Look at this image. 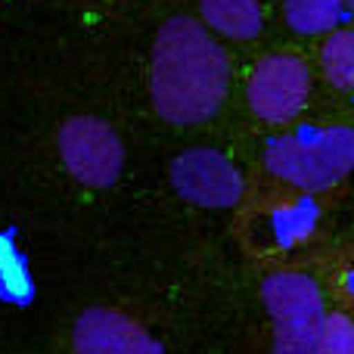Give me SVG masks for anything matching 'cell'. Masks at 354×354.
<instances>
[{
  "label": "cell",
  "mask_w": 354,
  "mask_h": 354,
  "mask_svg": "<svg viewBox=\"0 0 354 354\" xmlns=\"http://www.w3.org/2000/svg\"><path fill=\"white\" fill-rule=\"evenodd\" d=\"M72 345L75 354H165L137 320L112 308H91L81 314Z\"/></svg>",
  "instance_id": "cell-7"
},
{
  "label": "cell",
  "mask_w": 354,
  "mask_h": 354,
  "mask_svg": "<svg viewBox=\"0 0 354 354\" xmlns=\"http://www.w3.org/2000/svg\"><path fill=\"white\" fill-rule=\"evenodd\" d=\"M324 75L342 91H354V31H339L324 44Z\"/></svg>",
  "instance_id": "cell-9"
},
{
  "label": "cell",
  "mask_w": 354,
  "mask_h": 354,
  "mask_svg": "<svg viewBox=\"0 0 354 354\" xmlns=\"http://www.w3.org/2000/svg\"><path fill=\"white\" fill-rule=\"evenodd\" d=\"M230 62L196 19L174 16L159 28L149 66L153 106L171 124H199L221 109Z\"/></svg>",
  "instance_id": "cell-1"
},
{
  "label": "cell",
  "mask_w": 354,
  "mask_h": 354,
  "mask_svg": "<svg viewBox=\"0 0 354 354\" xmlns=\"http://www.w3.org/2000/svg\"><path fill=\"white\" fill-rule=\"evenodd\" d=\"M339 3H345V6H354V0H339Z\"/></svg>",
  "instance_id": "cell-13"
},
{
  "label": "cell",
  "mask_w": 354,
  "mask_h": 354,
  "mask_svg": "<svg viewBox=\"0 0 354 354\" xmlns=\"http://www.w3.org/2000/svg\"><path fill=\"white\" fill-rule=\"evenodd\" d=\"M0 283H3L10 299L22 301V299H28V292H31L28 270H25L22 258H19V252L12 249V243L6 236H0Z\"/></svg>",
  "instance_id": "cell-11"
},
{
  "label": "cell",
  "mask_w": 354,
  "mask_h": 354,
  "mask_svg": "<svg viewBox=\"0 0 354 354\" xmlns=\"http://www.w3.org/2000/svg\"><path fill=\"white\" fill-rule=\"evenodd\" d=\"M171 183L187 202L202 208H230L243 196V177L214 149H187L171 162Z\"/></svg>",
  "instance_id": "cell-6"
},
{
  "label": "cell",
  "mask_w": 354,
  "mask_h": 354,
  "mask_svg": "<svg viewBox=\"0 0 354 354\" xmlns=\"http://www.w3.org/2000/svg\"><path fill=\"white\" fill-rule=\"evenodd\" d=\"M199 10L208 28L233 41H252L261 31L258 0H199Z\"/></svg>",
  "instance_id": "cell-8"
},
{
  "label": "cell",
  "mask_w": 354,
  "mask_h": 354,
  "mask_svg": "<svg viewBox=\"0 0 354 354\" xmlns=\"http://www.w3.org/2000/svg\"><path fill=\"white\" fill-rule=\"evenodd\" d=\"M264 308L274 317V354H314L324 330V299L311 277L274 274L261 286Z\"/></svg>",
  "instance_id": "cell-3"
},
{
  "label": "cell",
  "mask_w": 354,
  "mask_h": 354,
  "mask_svg": "<svg viewBox=\"0 0 354 354\" xmlns=\"http://www.w3.org/2000/svg\"><path fill=\"white\" fill-rule=\"evenodd\" d=\"M311 93V72L299 56H268L249 78V106L264 122H289L301 112Z\"/></svg>",
  "instance_id": "cell-5"
},
{
  "label": "cell",
  "mask_w": 354,
  "mask_h": 354,
  "mask_svg": "<svg viewBox=\"0 0 354 354\" xmlns=\"http://www.w3.org/2000/svg\"><path fill=\"white\" fill-rule=\"evenodd\" d=\"M286 19L301 35L330 31L339 19V0H286Z\"/></svg>",
  "instance_id": "cell-10"
},
{
  "label": "cell",
  "mask_w": 354,
  "mask_h": 354,
  "mask_svg": "<svg viewBox=\"0 0 354 354\" xmlns=\"http://www.w3.org/2000/svg\"><path fill=\"white\" fill-rule=\"evenodd\" d=\"M264 162L277 177L299 189H324L354 171V131L333 128L305 137H280L268 147Z\"/></svg>",
  "instance_id": "cell-2"
},
{
  "label": "cell",
  "mask_w": 354,
  "mask_h": 354,
  "mask_svg": "<svg viewBox=\"0 0 354 354\" xmlns=\"http://www.w3.org/2000/svg\"><path fill=\"white\" fill-rule=\"evenodd\" d=\"M314 354H354V324L345 314H333L324 320Z\"/></svg>",
  "instance_id": "cell-12"
},
{
  "label": "cell",
  "mask_w": 354,
  "mask_h": 354,
  "mask_svg": "<svg viewBox=\"0 0 354 354\" xmlns=\"http://www.w3.org/2000/svg\"><path fill=\"white\" fill-rule=\"evenodd\" d=\"M59 159L78 183L106 189L122 177L124 147L103 118L75 115L59 131Z\"/></svg>",
  "instance_id": "cell-4"
}]
</instances>
